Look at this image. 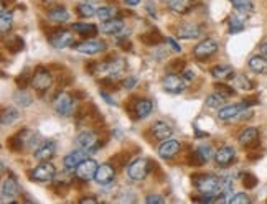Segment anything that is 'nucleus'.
I'll return each mask as SVG.
<instances>
[{
	"label": "nucleus",
	"mask_w": 267,
	"mask_h": 204,
	"mask_svg": "<svg viewBox=\"0 0 267 204\" xmlns=\"http://www.w3.org/2000/svg\"><path fill=\"white\" fill-rule=\"evenodd\" d=\"M193 184L198 189V193L203 196H218L220 194V178L213 175V173H201V175H195Z\"/></svg>",
	"instance_id": "nucleus-1"
},
{
	"label": "nucleus",
	"mask_w": 267,
	"mask_h": 204,
	"mask_svg": "<svg viewBox=\"0 0 267 204\" xmlns=\"http://www.w3.org/2000/svg\"><path fill=\"white\" fill-rule=\"evenodd\" d=\"M36 135L28 130V128H23V130H18L15 135H12L7 142V147L10 148L12 152L20 153L27 148H33V145H36Z\"/></svg>",
	"instance_id": "nucleus-2"
},
{
	"label": "nucleus",
	"mask_w": 267,
	"mask_h": 204,
	"mask_svg": "<svg viewBox=\"0 0 267 204\" xmlns=\"http://www.w3.org/2000/svg\"><path fill=\"white\" fill-rule=\"evenodd\" d=\"M51 83H53V78H51V74H49V71L45 70L43 66L36 67L33 76H32V86L40 96L48 92V89L51 88Z\"/></svg>",
	"instance_id": "nucleus-3"
},
{
	"label": "nucleus",
	"mask_w": 267,
	"mask_h": 204,
	"mask_svg": "<svg viewBox=\"0 0 267 204\" xmlns=\"http://www.w3.org/2000/svg\"><path fill=\"white\" fill-rule=\"evenodd\" d=\"M55 176H57V166L49 162H41L38 166H35V168L30 171L32 181H38V183L53 181Z\"/></svg>",
	"instance_id": "nucleus-4"
},
{
	"label": "nucleus",
	"mask_w": 267,
	"mask_h": 204,
	"mask_svg": "<svg viewBox=\"0 0 267 204\" xmlns=\"http://www.w3.org/2000/svg\"><path fill=\"white\" fill-rule=\"evenodd\" d=\"M76 147L86 150L88 153L96 152L101 144H99V135L94 130H83L76 135Z\"/></svg>",
	"instance_id": "nucleus-5"
},
{
	"label": "nucleus",
	"mask_w": 267,
	"mask_h": 204,
	"mask_svg": "<svg viewBox=\"0 0 267 204\" xmlns=\"http://www.w3.org/2000/svg\"><path fill=\"white\" fill-rule=\"evenodd\" d=\"M150 162H148L147 158H137V160H134L132 163L129 165V168H127V173H129V176H130V180H134V181H142V180H145L147 175H148V171H150Z\"/></svg>",
	"instance_id": "nucleus-6"
},
{
	"label": "nucleus",
	"mask_w": 267,
	"mask_h": 204,
	"mask_svg": "<svg viewBox=\"0 0 267 204\" xmlns=\"http://www.w3.org/2000/svg\"><path fill=\"white\" fill-rule=\"evenodd\" d=\"M73 107H74V101L70 92H58L57 97L53 99V109L57 110L58 115H63V117L71 115Z\"/></svg>",
	"instance_id": "nucleus-7"
},
{
	"label": "nucleus",
	"mask_w": 267,
	"mask_h": 204,
	"mask_svg": "<svg viewBox=\"0 0 267 204\" xmlns=\"http://www.w3.org/2000/svg\"><path fill=\"white\" fill-rule=\"evenodd\" d=\"M97 168H99V165H97L96 160L86 158V160H83V162L76 166V170H74V175H76L78 180L89 181V180H92V178L96 176Z\"/></svg>",
	"instance_id": "nucleus-8"
},
{
	"label": "nucleus",
	"mask_w": 267,
	"mask_h": 204,
	"mask_svg": "<svg viewBox=\"0 0 267 204\" xmlns=\"http://www.w3.org/2000/svg\"><path fill=\"white\" fill-rule=\"evenodd\" d=\"M162 86L167 92H170V94H182L186 89V79L183 76H178L177 73H170L164 78Z\"/></svg>",
	"instance_id": "nucleus-9"
},
{
	"label": "nucleus",
	"mask_w": 267,
	"mask_h": 204,
	"mask_svg": "<svg viewBox=\"0 0 267 204\" xmlns=\"http://www.w3.org/2000/svg\"><path fill=\"white\" fill-rule=\"evenodd\" d=\"M218 41L213 40V38H206L200 41L198 45L193 48V56L196 59H208L209 56H213V54L218 51Z\"/></svg>",
	"instance_id": "nucleus-10"
},
{
	"label": "nucleus",
	"mask_w": 267,
	"mask_h": 204,
	"mask_svg": "<svg viewBox=\"0 0 267 204\" xmlns=\"http://www.w3.org/2000/svg\"><path fill=\"white\" fill-rule=\"evenodd\" d=\"M49 43L53 48L65 49L68 46H74V35L71 32H65V30H57L53 35H49Z\"/></svg>",
	"instance_id": "nucleus-11"
},
{
	"label": "nucleus",
	"mask_w": 267,
	"mask_h": 204,
	"mask_svg": "<svg viewBox=\"0 0 267 204\" xmlns=\"http://www.w3.org/2000/svg\"><path fill=\"white\" fill-rule=\"evenodd\" d=\"M74 49L83 54H97L105 49V43L101 40H92L88 38L84 41H79V43H74Z\"/></svg>",
	"instance_id": "nucleus-12"
},
{
	"label": "nucleus",
	"mask_w": 267,
	"mask_h": 204,
	"mask_svg": "<svg viewBox=\"0 0 267 204\" xmlns=\"http://www.w3.org/2000/svg\"><path fill=\"white\" fill-rule=\"evenodd\" d=\"M114 178H116V170H114L113 165L111 163L99 165V168L96 171V176H94L96 183H99L101 186H109V184L114 181Z\"/></svg>",
	"instance_id": "nucleus-13"
},
{
	"label": "nucleus",
	"mask_w": 267,
	"mask_h": 204,
	"mask_svg": "<svg viewBox=\"0 0 267 204\" xmlns=\"http://www.w3.org/2000/svg\"><path fill=\"white\" fill-rule=\"evenodd\" d=\"M55 152H57V144L53 140H45L43 144L36 148L33 157L38 162H49L55 157Z\"/></svg>",
	"instance_id": "nucleus-14"
},
{
	"label": "nucleus",
	"mask_w": 267,
	"mask_h": 204,
	"mask_svg": "<svg viewBox=\"0 0 267 204\" xmlns=\"http://www.w3.org/2000/svg\"><path fill=\"white\" fill-rule=\"evenodd\" d=\"M178 152H180V144L177 140H173V139L164 140L162 144H160V147H158V155H160V158H164V160L175 158L178 155Z\"/></svg>",
	"instance_id": "nucleus-15"
},
{
	"label": "nucleus",
	"mask_w": 267,
	"mask_h": 204,
	"mask_svg": "<svg viewBox=\"0 0 267 204\" xmlns=\"http://www.w3.org/2000/svg\"><path fill=\"white\" fill-rule=\"evenodd\" d=\"M238 142H239V145L244 147V148L256 147L259 144V130H257L256 127H247V128H244V130L239 133Z\"/></svg>",
	"instance_id": "nucleus-16"
},
{
	"label": "nucleus",
	"mask_w": 267,
	"mask_h": 204,
	"mask_svg": "<svg viewBox=\"0 0 267 204\" xmlns=\"http://www.w3.org/2000/svg\"><path fill=\"white\" fill-rule=\"evenodd\" d=\"M201 35H203V30L196 23H182L177 28V36L183 40H193Z\"/></svg>",
	"instance_id": "nucleus-17"
},
{
	"label": "nucleus",
	"mask_w": 267,
	"mask_h": 204,
	"mask_svg": "<svg viewBox=\"0 0 267 204\" xmlns=\"http://www.w3.org/2000/svg\"><path fill=\"white\" fill-rule=\"evenodd\" d=\"M88 152L86 150H81V148H78V150H74L71 153H68V155L63 158V163H65V168L68 171H74L76 170V166L83 162V160H86L88 157Z\"/></svg>",
	"instance_id": "nucleus-18"
},
{
	"label": "nucleus",
	"mask_w": 267,
	"mask_h": 204,
	"mask_svg": "<svg viewBox=\"0 0 267 204\" xmlns=\"http://www.w3.org/2000/svg\"><path fill=\"white\" fill-rule=\"evenodd\" d=\"M150 130L153 133V137L157 139V140H167V139H170L172 137V133H173V128L170 123H167L165 120H157V122H153L152 123V127H150Z\"/></svg>",
	"instance_id": "nucleus-19"
},
{
	"label": "nucleus",
	"mask_w": 267,
	"mask_h": 204,
	"mask_svg": "<svg viewBox=\"0 0 267 204\" xmlns=\"http://www.w3.org/2000/svg\"><path fill=\"white\" fill-rule=\"evenodd\" d=\"M247 106L244 102L241 104H233V106H226V107H221L220 112H218V117L221 120H233V119H238V117L243 114V110L246 109Z\"/></svg>",
	"instance_id": "nucleus-20"
},
{
	"label": "nucleus",
	"mask_w": 267,
	"mask_h": 204,
	"mask_svg": "<svg viewBox=\"0 0 267 204\" xmlns=\"http://www.w3.org/2000/svg\"><path fill=\"white\" fill-rule=\"evenodd\" d=\"M236 158V150L233 147H221L220 150H216L215 153V162L218 163L220 166H228L234 162Z\"/></svg>",
	"instance_id": "nucleus-21"
},
{
	"label": "nucleus",
	"mask_w": 267,
	"mask_h": 204,
	"mask_svg": "<svg viewBox=\"0 0 267 204\" xmlns=\"http://www.w3.org/2000/svg\"><path fill=\"white\" fill-rule=\"evenodd\" d=\"M152 109H153V104L150 99H137L134 104V114L137 119H145L152 114Z\"/></svg>",
	"instance_id": "nucleus-22"
},
{
	"label": "nucleus",
	"mask_w": 267,
	"mask_h": 204,
	"mask_svg": "<svg viewBox=\"0 0 267 204\" xmlns=\"http://www.w3.org/2000/svg\"><path fill=\"white\" fill-rule=\"evenodd\" d=\"M124 30V20L122 18H113L101 25V32L105 35H119Z\"/></svg>",
	"instance_id": "nucleus-23"
},
{
	"label": "nucleus",
	"mask_w": 267,
	"mask_h": 204,
	"mask_svg": "<svg viewBox=\"0 0 267 204\" xmlns=\"http://www.w3.org/2000/svg\"><path fill=\"white\" fill-rule=\"evenodd\" d=\"M20 194V184L14 176H9L2 184V197H15Z\"/></svg>",
	"instance_id": "nucleus-24"
},
{
	"label": "nucleus",
	"mask_w": 267,
	"mask_h": 204,
	"mask_svg": "<svg viewBox=\"0 0 267 204\" xmlns=\"http://www.w3.org/2000/svg\"><path fill=\"white\" fill-rule=\"evenodd\" d=\"M167 5L175 12V14H188L193 9V0H165Z\"/></svg>",
	"instance_id": "nucleus-25"
},
{
	"label": "nucleus",
	"mask_w": 267,
	"mask_h": 204,
	"mask_svg": "<svg viewBox=\"0 0 267 204\" xmlns=\"http://www.w3.org/2000/svg\"><path fill=\"white\" fill-rule=\"evenodd\" d=\"M48 18L53 23H65L70 20V12H68L63 5H58V7H53L48 12Z\"/></svg>",
	"instance_id": "nucleus-26"
},
{
	"label": "nucleus",
	"mask_w": 267,
	"mask_h": 204,
	"mask_svg": "<svg viewBox=\"0 0 267 204\" xmlns=\"http://www.w3.org/2000/svg\"><path fill=\"white\" fill-rule=\"evenodd\" d=\"M73 30L78 35L84 36V38H94V36L97 35V27L92 23H74Z\"/></svg>",
	"instance_id": "nucleus-27"
},
{
	"label": "nucleus",
	"mask_w": 267,
	"mask_h": 204,
	"mask_svg": "<svg viewBox=\"0 0 267 204\" xmlns=\"http://www.w3.org/2000/svg\"><path fill=\"white\" fill-rule=\"evenodd\" d=\"M249 67L257 74H267V58L262 54H256V56L249 58Z\"/></svg>",
	"instance_id": "nucleus-28"
},
{
	"label": "nucleus",
	"mask_w": 267,
	"mask_h": 204,
	"mask_svg": "<svg viewBox=\"0 0 267 204\" xmlns=\"http://www.w3.org/2000/svg\"><path fill=\"white\" fill-rule=\"evenodd\" d=\"M211 74H213L215 79L225 81V79L234 76V71H233V66H229V64H218V66L211 67Z\"/></svg>",
	"instance_id": "nucleus-29"
},
{
	"label": "nucleus",
	"mask_w": 267,
	"mask_h": 204,
	"mask_svg": "<svg viewBox=\"0 0 267 204\" xmlns=\"http://www.w3.org/2000/svg\"><path fill=\"white\" fill-rule=\"evenodd\" d=\"M14 101H15L17 106L28 107V106H32L33 97H32V94H28V92L22 88V89H18V91L15 92V94H14Z\"/></svg>",
	"instance_id": "nucleus-30"
},
{
	"label": "nucleus",
	"mask_w": 267,
	"mask_h": 204,
	"mask_svg": "<svg viewBox=\"0 0 267 204\" xmlns=\"http://www.w3.org/2000/svg\"><path fill=\"white\" fill-rule=\"evenodd\" d=\"M117 14H119V10L116 7H99L96 12V17L99 18L101 22H108V20H113V18H117Z\"/></svg>",
	"instance_id": "nucleus-31"
},
{
	"label": "nucleus",
	"mask_w": 267,
	"mask_h": 204,
	"mask_svg": "<svg viewBox=\"0 0 267 204\" xmlns=\"http://www.w3.org/2000/svg\"><path fill=\"white\" fill-rule=\"evenodd\" d=\"M229 2H231L233 7L238 10L239 14H243V15H249V14H252V10H254L252 0H229Z\"/></svg>",
	"instance_id": "nucleus-32"
},
{
	"label": "nucleus",
	"mask_w": 267,
	"mask_h": 204,
	"mask_svg": "<svg viewBox=\"0 0 267 204\" xmlns=\"http://www.w3.org/2000/svg\"><path fill=\"white\" fill-rule=\"evenodd\" d=\"M140 40H142V43H145V45H148V46H157L164 41L162 35H160L157 30H152V32L144 33L140 36Z\"/></svg>",
	"instance_id": "nucleus-33"
},
{
	"label": "nucleus",
	"mask_w": 267,
	"mask_h": 204,
	"mask_svg": "<svg viewBox=\"0 0 267 204\" xmlns=\"http://www.w3.org/2000/svg\"><path fill=\"white\" fill-rule=\"evenodd\" d=\"M96 9H94V5H92L91 2H83V4H79L78 7H76V14L81 17V18H91V17H94L96 15Z\"/></svg>",
	"instance_id": "nucleus-34"
},
{
	"label": "nucleus",
	"mask_w": 267,
	"mask_h": 204,
	"mask_svg": "<svg viewBox=\"0 0 267 204\" xmlns=\"http://www.w3.org/2000/svg\"><path fill=\"white\" fill-rule=\"evenodd\" d=\"M225 101H226V97L215 91L213 94H209L206 97V106L209 109H221L223 106H225Z\"/></svg>",
	"instance_id": "nucleus-35"
},
{
	"label": "nucleus",
	"mask_w": 267,
	"mask_h": 204,
	"mask_svg": "<svg viewBox=\"0 0 267 204\" xmlns=\"http://www.w3.org/2000/svg\"><path fill=\"white\" fill-rule=\"evenodd\" d=\"M246 27V22H244V17H241V15H234L229 18V33H239V32H243Z\"/></svg>",
	"instance_id": "nucleus-36"
},
{
	"label": "nucleus",
	"mask_w": 267,
	"mask_h": 204,
	"mask_svg": "<svg viewBox=\"0 0 267 204\" xmlns=\"http://www.w3.org/2000/svg\"><path fill=\"white\" fill-rule=\"evenodd\" d=\"M18 117H20V114H18V110L15 107L4 109V112H2V125L4 127L12 125L15 120H18Z\"/></svg>",
	"instance_id": "nucleus-37"
},
{
	"label": "nucleus",
	"mask_w": 267,
	"mask_h": 204,
	"mask_svg": "<svg viewBox=\"0 0 267 204\" xmlns=\"http://www.w3.org/2000/svg\"><path fill=\"white\" fill-rule=\"evenodd\" d=\"M233 186H234V181H233V176H221L220 178V194L223 196H228L233 193ZM229 199V197H228Z\"/></svg>",
	"instance_id": "nucleus-38"
},
{
	"label": "nucleus",
	"mask_w": 267,
	"mask_h": 204,
	"mask_svg": "<svg viewBox=\"0 0 267 204\" xmlns=\"http://www.w3.org/2000/svg\"><path fill=\"white\" fill-rule=\"evenodd\" d=\"M12 22H14V15H12V12L2 10V17H0V30H2L4 35L10 32Z\"/></svg>",
	"instance_id": "nucleus-39"
},
{
	"label": "nucleus",
	"mask_w": 267,
	"mask_h": 204,
	"mask_svg": "<svg viewBox=\"0 0 267 204\" xmlns=\"http://www.w3.org/2000/svg\"><path fill=\"white\" fill-rule=\"evenodd\" d=\"M196 152H198V155L201 157V160L204 163L209 162L211 158H215V150H213V147H211L209 144H201L200 147L196 148Z\"/></svg>",
	"instance_id": "nucleus-40"
},
{
	"label": "nucleus",
	"mask_w": 267,
	"mask_h": 204,
	"mask_svg": "<svg viewBox=\"0 0 267 204\" xmlns=\"http://www.w3.org/2000/svg\"><path fill=\"white\" fill-rule=\"evenodd\" d=\"M234 79V88H239V89H244V91H251L252 89V83L247 79L244 74H234L233 76Z\"/></svg>",
	"instance_id": "nucleus-41"
},
{
	"label": "nucleus",
	"mask_w": 267,
	"mask_h": 204,
	"mask_svg": "<svg viewBox=\"0 0 267 204\" xmlns=\"http://www.w3.org/2000/svg\"><path fill=\"white\" fill-rule=\"evenodd\" d=\"M23 46H25V43H23V40L20 38V36H15V38H12L10 41H7V48L10 49L12 53L22 51Z\"/></svg>",
	"instance_id": "nucleus-42"
},
{
	"label": "nucleus",
	"mask_w": 267,
	"mask_h": 204,
	"mask_svg": "<svg viewBox=\"0 0 267 204\" xmlns=\"http://www.w3.org/2000/svg\"><path fill=\"white\" fill-rule=\"evenodd\" d=\"M28 73H30L28 67H25L23 73H20V76L17 78V84L18 86L22 84V88H25V86L32 84V76H33V74H28Z\"/></svg>",
	"instance_id": "nucleus-43"
},
{
	"label": "nucleus",
	"mask_w": 267,
	"mask_h": 204,
	"mask_svg": "<svg viewBox=\"0 0 267 204\" xmlns=\"http://www.w3.org/2000/svg\"><path fill=\"white\" fill-rule=\"evenodd\" d=\"M215 89H216V92H220V94L225 96L226 99H228V97H233L234 92H236V91L231 88V86H226V84H221V83H220V84H215Z\"/></svg>",
	"instance_id": "nucleus-44"
},
{
	"label": "nucleus",
	"mask_w": 267,
	"mask_h": 204,
	"mask_svg": "<svg viewBox=\"0 0 267 204\" xmlns=\"http://www.w3.org/2000/svg\"><path fill=\"white\" fill-rule=\"evenodd\" d=\"M229 202L231 204H247V202H251V197L246 193H236L229 197Z\"/></svg>",
	"instance_id": "nucleus-45"
},
{
	"label": "nucleus",
	"mask_w": 267,
	"mask_h": 204,
	"mask_svg": "<svg viewBox=\"0 0 267 204\" xmlns=\"http://www.w3.org/2000/svg\"><path fill=\"white\" fill-rule=\"evenodd\" d=\"M243 184H244V186H246L247 189L256 188V184H257L256 176H254V175H244V178H243Z\"/></svg>",
	"instance_id": "nucleus-46"
},
{
	"label": "nucleus",
	"mask_w": 267,
	"mask_h": 204,
	"mask_svg": "<svg viewBox=\"0 0 267 204\" xmlns=\"http://www.w3.org/2000/svg\"><path fill=\"white\" fill-rule=\"evenodd\" d=\"M145 202H148V204H164V202H167V199L160 194H148L145 197Z\"/></svg>",
	"instance_id": "nucleus-47"
},
{
	"label": "nucleus",
	"mask_w": 267,
	"mask_h": 204,
	"mask_svg": "<svg viewBox=\"0 0 267 204\" xmlns=\"http://www.w3.org/2000/svg\"><path fill=\"white\" fill-rule=\"evenodd\" d=\"M185 67V61L183 59H173V63L170 64V70L173 73H178V71H182Z\"/></svg>",
	"instance_id": "nucleus-48"
},
{
	"label": "nucleus",
	"mask_w": 267,
	"mask_h": 204,
	"mask_svg": "<svg viewBox=\"0 0 267 204\" xmlns=\"http://www.w3.org/2000/svg\"><path fill=\"white\" fill-rule=\"evenodd\" d=\"M135 84H137V79H135V78H127V79H124V81H122V86L126 89H132Z\"/></svg>",
	"instance_id": "nucleus-49"
},
{
	"label": "nucleus",
	"mask_w": 267,
	"mask_h": 204,
	"mask_svg": "<svg viewBox=\"0 0 267 204\" xmlns=\"http://www.w3.org/2000/svg\"><path fill=\"white\" fill-rule=\"evenodd\" d=\"M79 202H81V204H96V202H99V199H97V197H94V196H86V197H81Z\"/></svg>",
	"instance_id": "nucleus-50"
},
{
	"label": "nucleus",
	"mask_w": 267,
	"mask_h": 204,
	"mask_svg": "<svg viewBox=\"0 0 267 204\" xmlns=\"http://www.w3.org/2000/svg\"><path fill=\"white\" fill-rule=\"evenodd\" d=\"M167 43H169V45L172 46V49H173V51H175V53H180V51H182V46H180L178 43H177L175 40H173V38H167Z\"/></svg>",
	"instance_id": "nucleus-51"
},
{
	"label": "nucleus",
	"mask_w": 267,
	"mask_h": 204,
	"mask_svg": "<svg viewBox=\"0 0 267 204\" xmlns=\"http://www.w3.org/2000/svg\"><path fill=\"white\" fill-rule=\"evenodd\" d=\"M101 97H102V99H105V102H108L109 106H116V101H114V99L111 97L109 94H105L104 91H101Z\"/></svg>",
	"instance_id": "nucleus-52"
},
{
	"label": "nucleus",
	"mask_w": 267,
	"mask_h": 204,
	"mask_svg": "<svg viewBox=\"0 0 267 204\" xmlns=\"http://www.w3.org/2000/svg\"><path fill=\"white\" fill-rule=\"evenodd\" d=\"M183 78L186 79V81H190V79L195 78V71L193 70H185L183 71Z\"/></svg>",
	"instance_id": "nucleus-53"
},
{
	"label": "nucleus",
	"mask_w": 267,
	"mask_h": 204,
	"mask_svg": "<svg viewBox=\"0 0 267 204\" xmlns=\"http://www.w3.org/2000/svg\"><path fill=\"white\" fill-rule=\"evenodd\" d=\"M259 51H260V54H262V56L267 58V41H264L262 45L259 46Z\"/></svg>",
	"instance_id": "nucleus-54"
},
{
	"label": "nucleus",
	"mask_w": 267,
	"mask_h": 204,
	"mask_svg": "<svg viewBox=\"0 0 267 204\" xmlns=\"http://www.w3.org/2000/svg\"><path fill=\"white\" fill-rule=\"evenodd\" d=\"M124 2H126L127 5H137L140 0H124Z\"/></svg>",
	"instance_id": "nucleus-55"
},
{
	"label": "nucleus",
	"mask_w": 267,
	"mask_h": 204,
	"mask_svg": "<svg viewBox=\"0 0 267 204\" xmlns=\"http://www.w3.org/2000/svg\"><path fill=\"white\" fill-rule=\"evenodd\" d=\"M43 2H46V4H49V2H53V0H43Z\"/></svg>",
	"instance_id": "nucleus-56"
},
{
	"label": "nucleus",
	"mask_w": 267,
	"mask_h": 204,
	"mask_svg": "<svg viewBox=\"0 0 267 204\" xmlns=\"http://www.w3.org/2000/svg\"><path fill=\"white\" fill-rule=\"evenodd\" d=\"M88 2H89V0H88Z\"/></svg>",
	"instance_id": "nucleus-57"
}]
</instances>
